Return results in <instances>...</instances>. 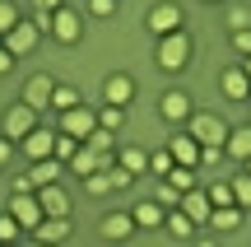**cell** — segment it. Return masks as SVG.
<instances>
[{"mask_svg":"<svg viewBox=\"0 0 251 247\" xmlns=\"http://www.w3.org/2000/svg\"><path fill=\"white\" fill-rule=\"evenodd\" d=\"M61 173H65V164L61 159H33V168H28V177H33V187H47V182H61Z\"/></svg>","mask_w":251,"mask_h":247,"instance_id":"cell-20","label":"cell"},{"mask_svg":"<svg viewBox=\"0 0 251 247\" xmlns=\"http://www.w3.org/2000/svg\"><path fill=\"white\" fill-rule=\"evenodd\" d=\"M224 149H228V159H233V164H247V159H251V126H242V131H228Z\"/></svg>","mask_w":251,"mask_h":247,"instance_id":"cell-22","label":"cell"},{"mask_svg":"<svg viewBox=\"0 0 251 247\" xmlns=\"http://www.w3.org/2000/svg\"><path fill=\"white\" fill-rule=\"evenodd\" d=\"M5 210L24 224V233H33L37 224L47 220V210H42V201H37V192H9V205H5Z\"/></svg>","mask_w":251,"mask_h":247,"instance_id":"cell-5","label":"cell"},{"mask_svg":"<svg viewBox=\"0 0 251 247\" xmlns=\"http://www.w3.org/2000/svg\"><path fill=\"white\" fill-rule=\"evenodd\" d=\"M89 14L93 19H112L117 14V0H89Z\"/></svg>","mask_w":251,"mask_h":247,"instance_id":"cell-39","label":"cell"},{"mask_svg":"<svg viewBox=\"0 0 251 247\" xmlns=\"http://www.w3.org/2000/svg\"><path fill=\"white\" fill-rule=\"evenodd\" d=\"M9 159H14V140H9V136H0V168H5Z\"/></svg>","mask_w":251,"mask_h":247,"instance_id":"cell-41","label":"cell"},{"mask_svg":"<svg viewBox=\"0 0 251 247\" xmlns=\"http://www.w3.org/2000/svg\"><path fill=\"white\" fill-rule=\"evenodd\" d=\"M117 164L130 168V173H149V149H140V145H121V149H117Z\"/></svg>","mask_w":251,"mask_h":247,"instance_id":"cell-24","label":"cell"},{"mask_svg":"<svg viewBox=\"0 0 251 247\" xmlns=\"http://www.w3.org/2000/svg\"><path fill=\"white\" fill-rule=\"evenodd\" d=\"M237 65H242V70H247V80H251V56H242V61H237Z\"/></svg>","mask_w":251,"mask_h":247,"instance_id":"cell-43","label":"cell"},{"mask_svg":"<svg viewBox=\"0 0 251 247\" xmlns=\"http://www.w3.org/2000/svg\"><path fill=\"white\" fill-rule=\"evenodd\" d=\"M144 28H149L153 37L177 33V28H181V5H177V0H158V5H149V14H144Z\"/></svg>","mask_w":251,"mask_h":247,"instance_id":"cell-8","label":"cell"},{"mask_svg":"<svg viewBox=\"0 0 251 247\" xmlns=\"http://www.w3.org/2000/svg\"><path fill=\"white\" fill-rule=\"evenodd\" d=\"M219 89H224V98H247L251 103V80L242 65H228L224 75H219Z\"/></svg>","mask_w":251,"mask_h":247,"instance_id":"cell-14","label":"cell"},{"mask_svg":"<svg viewBox=\"0 0 251 247\" xmlns=\"http://www.w3.org/2000/svg\"><path fill=\"white\" fill-rule=\"evenodd\" d=\"M168 149H172V159H177V164H191V168H200V140L191 136V131H177V136L168 140Z\"/></svg>","mask_w":251,"mask_h":247,"instance_id":"cell-13","label":"cell"},{"mask_svg":"<svg viewBox=\"0 0 251 247\" xmlns=\"http://www.w3.org/2000/svg\"><path fill=\"white\" fill-rule=\"evenodd\" d=\"M172 168H177V159H172V149H168V145L149 154V173H153V177H168Z\"/></svg>","mask_w":251,"mask_h":247,"instance_id":"cell-30","label":"cell"},{"mask_svg":"<svg viewBox=\"0 0 251 247\" xmlns=\"http://www.w3.org/2000/svg\"><path fill=\"white\" fill-rule=\"evenodd\" d=\"M51 37L61 47H75L84 37V14L79 9H70V5H61V9H51Z\"/></svg>","mask_w":251,"mask_h":247,"instance_id":"cell-6","label":"cell"},{"mask_svg":"<svg viewBox=\"0 0 251 247\" xmlns=\"http://www.w3.org/2000/svg\"><path fill=\"white\" fill-rule=\"evenodd\" d=\"M75 103H84V93L75 89V84H61V80H56V89H51V112H65V108H75Z\"/></svg>","mask_w":251,"mask_h":247,"instance_id":"cell-27","label":"cell"},{"mask_svg":"<svg viewBox=\"0 0 251 247\" xmlns=\"http://www.w3.org/2000/svg\"><path fill=\"white\" fill-rule=\"evenodd\" d=\"M228 42H233L237 61H242V56H251V28H233V33H228Z\"/></svg>","mask_w":251,"mask_h":247,"instance_id":"cell-35","label":"cell"},{"mask_svg":"<svg viewBox=\"0 0 251 247\" xmlns=\"http://www.w3.org/2000/svg\"><path fill=\"white\" fill-rule=\"evenodd\" d=\"M107 177H112V192H126V187L135 182V173H130V168H121V164H112V168H107Z\"/></svg>","mask_w":251,"mask_h":247,"instance_id":"cell-37","label":"cell"},{"mask_svg":"<svg viewBox=\"0 0 251 247\" xmlns=\"http://www.w3.org/2000/svg\"><path fill=\"white\" fill-rule=\"evenodd\" d=\"M0 42H5L14 56H28V52H37V42H42V28L33 24V14H24V19H19V24L9 28L5 37H0Z\"/></svg>","mask_w":251,"mask_h":247,"instance_id":"cell-7","label":"cell"},{"mask_svg":"<svg viewBox=\"0 0 251 247\" xmlns=\"http://www.w3.org/2000/svg\"><path fill=\"white\" fill-rule=\"evenodd\" d=\"M37 201H42V210H47V215H70V196H65V187H61V182L37 187Z\"/></svg>","mask_w":251,"mask_h":247,"instance_id":"cell-18","label":"cell"},{"mask_svg":"<svg viewBox=\"0 0 251 247\" xmlns=\"http://www.w3.org/2000/svg\"><path fill=\"white\" fill-rule=\"evenodd\" d=\"M19 19H24V14H19V5H14V0H0V37H5L9 28L19 24Z\"/></svg>","mask_w":251,"mask_h":247,"instance_id":"cell-32","label":"cell"},{"mask_svg":"<svg viewBox=\"0 0 251 247\" xmlns=\"http://www.w3.org/2000/svg\"><path fill=\"white\" fill-rule=\"evenodd\" d=\"M205 192H209V205H233V187L228 182H205Z\"/></svg>","mask_w":251,"mask_h":247,"instance_id":"cell-34","label":"cell"},{"mask_svg":"<svg viewBox=\"0 0 251 247\" xmlns=\"http://www.w3.org/2000/svg\"><path fill=\"white\" fill-rule=\"evenodd\" d=\"M37 5H47V9H61V5H65V0H37Z\"/></svg>","mask_w":251,"mask_h":247,"instance_id":"cell-42","label":"cell"},{"mask_svg":"<svg viewBox=\"0 0 251 247\" xmlns=\"http://www.w3.org/2000/svg\"><path fill=\"white\" fill-rule=\"evenodd\" d=\"M65 168H70V173L75 177H89V173H98V149H93V145H84V140H79V149H75V159H70V164H65Z\"/></svg>","mask_w":251,"mask_h":247,"instance_id":"cell-21","label":"cell"},{"mask_svg":"<svg viewBox=\"0 0 251 247\" xmlns=\"http://www.w3.org/2000/svg\"><path fill=\"white\" fill-rule=\"evenodd\" d=\"M233 28H251V9L247 5H233V9H228V33H233Z\"/></svg>","mask_w":251,"mask_h":247,"instance_id":"cell-38","label":"cell"},{"mask_svg":"<svg viewBox=\"0 0 251 247\" xmlns=\"http://www.w3.org/2000/svg\"><path fill=\"white\" fill-rule=\"evenodd\" d=\"M242 205H214V210H209V229H219V233H237V229H242Z\"/></svg>","mask_w":251,"mask_h":247,"instance_id":"cell-15","label":"cell"},{"mask_svg":"<svg viewBox=\"0 0 251 247\" xmlns=\"http://www.w3.org/2000/svg\"><path fill=\"white\" fill-rule=\"evenodd\" d=\"M181 210H186L196 224H209V210H214V205H209V192H205V187H191V192H181Z\"/></svg>","mask_w":251,"mask_h":247,"instance_id":"cell-17","label":"cell"},{"mask_svg":"<svg viewBox=\"0 0 251 247\" xmlns=\"http://www.w3.org/2000/svg\"><path fill=\"white\" fill-rule=\"evenodd\" d=\"M228 187H233V201L242 205V210H251V173H247L242 164H237V173L228 177Z\"/></svg>","mask_w":251,"mask_h":247,"instance_id":"cell-26","label":"cell"},{"mask_svg":"<svg viewBox=\"0 0 251 247\" xmlns=\"http://www.w3.org/2000/svg\"><path fill=\"white\" fill-rule=\"evenodd\" d=\"M186 131L200 140V145H224L233 126H228V121L219 117V112H209V108H196V112L186 117Z\"/></svg>","mask_w":251,"mask_h":247,"instance_id":"cell-2","label":"cell"},{"mask_svg":"<svg viewBox=\"0 0 251 247\" xmlns=\"http://www.w3.org/2000/svg\"><path fill=\"white\" fill-rule=\"evenodd\" d=\"M19 149L28 154V164H33V159H51L56 154V126H33L19 140Z\"/></svg>","mask_w":251,"mask_h":247,"instance_id":"cell-11","label":"cell"},{"mask_svg":"<svg viewBox=\"0 0 251 247\" xmlns=\"http://www.w3.org/2000/svg\"><path fill=\"white\" fill-rule=\"evenodd\" d=\"M51 89H56V80L47 70H37V75L24 80V93H19V98H24L28 108H37V112H51Z\"/></svg>","mask_w":251,"mask_h":247,"instance_id":"cell-9","label":"cell"},{"mask_svg":"<svg viewBox=\"0 0 251 247\" xmlns=\"http://www.w3.org/2000/svg\"><path fill=\"white\" fill-rule=\"evenodd\" d=\"M135 229H140V224H135V215H130V210H117V215H107V220H102V238H112V243L130 238Z\"/></svg>","mask_w":251,"mask_h":247,"instance_id":"cell-19","label":"cell"},{"mask_svg":"<svg viewBox=\"0 0 251 247\" xmlns=\"http://www.w3.org/2000/svg\"><path fill=\"white\" fill-rule=\"evenodd\" d=\"M126 117H130V108H121V103H102L98 108V126H107V131H121Z\"/></svg>","mask_w":251,"mask_h":247,"instance_id":"cell-28","label":"cell"},{"mask_svg":"<svg viewBox=\"0 0 251 247\" xmlns=\"http://www.w3.org/2000/svg\"><path fill=\"white\" fill-rule=\"evenodd\" d=\"M33 238L37 243H65L70 238V215H47V220L33 229Z\"/></svg>","mask_w":251,"mask_h":247,"instance_id":"cell-16","label":"cell"},{"mask_svg":"<svg viewBox=\"0 0 251 247\" xmlns=\"http://www.w3.org/2000/svg\"><path fill=\"white\" fill-rule=\"evenodd\" d=\"M242 168H247V173H251V159H247V164H242Z\"/></svg>","mask_w":251,"mask_h":247,"instance_id":"cell-44","label":"cell"},{"mask_svg":"<svg viewBox=\"0 0 251 247\" xmlns=\"http://www.w3.org/2000/svg\"><path fill=\"white\" fill-rule=\"evenodd\" d=\"M75 149H79V140H75V136H65V131H56V159H61V164H70V159H75Z\"/></svg>","mask_w":251,"mask_h":247,"instance_id":"cell-33","label":"cell"},{"mask_svg":"<svg viewBox=\"0 0 251 247\" xmlns=\"http://www.w3.org/2000/svg\"><path fill=\"white\" fill-rule=\"evenodd\" d=\"M191 33L186 28H177V33H163V37H153V65H158L163 75H181L191 65Z\"/></svg>","mask_w":251,"mask_h":247,"instance_id":"cell-1","label":"cell"},{"mask_svg":"<svg viewBox=\"0 0 251 247\" xmlns=\"http://www.w3.org/2000/svg\"><path fill=\"white\" fill-rule=\"evenodd\" d=\"M163 229H168L172 238H191V233H196V220H191V215L177 205V210H168V215H163Z\"/></svg>","mask_w":251,"mask_h":247,"instance_id":"cell-23","label":"cell"},{"mask_svg":"<svg viewBox=\"0 0 251 247\" xmlns=\"http://www.w3.org/2000/svg\"><path fill=\"white\" fill-rule=\"evenodd\" d=\"M130 98H135V75L112 70L107 80H102V103H121V108H130Z\"/></svg>","mask_w":251,"mask_h":247,"instance_id":"cell-12","label":"cell"},{"mask_svg":"<svg viewBox=\"0 0 251 247\" xmlns=\"http://www.w3.org/2000/svg\"><path fill=\"white\" fill-rule=\"evenodd\" d=\"M153 201H158L163 210H177V205H181V187H172L168 177H158V187H153Z\"/></svg>","mask_w":251,"mask_h":247,"instance_id":"cell-29","label":"cell"},{"mask_svg":"<svg viewBox=\"0 0 251 247\" xmlns=\"http://www.w3.org/2000/svg\"><path fill=\"white\" fill-rule=\"evenodd\" d=\"M14 61H19V56H14V52H9V47H5V42H0V75H9V70H14Z\"/></svg>","mask_w":251,"mask_h":247,"instance_id":"cell-40","label":"cell"},{"mask_svg":"<svg viewBox=\"0 0 251 247\" xmlns=\"http://www.w3.org/2000/svg\"><path fill=\"white\" fill-rule=\"evenodd\" d=\"M130 215H135V224H140V229H163V215H168V210H163L158 201H140Z\"/></svg>","mask_w":251,"mask_h":247,"instance_id":"cell-25","label":"cell"},{"mask_svg":"<svg viewBox=\"0 0 251 247\" xmlns=\"http://www.w3.org/2000/svg\"><path fill=\"white\" fill-rule=\"evenodd\" d=\"M79 182H84V192H89V196H112V177L102 173V168H98V173H89V177H79Z\"/></svg>","mask_w":251,"mask_h":247,"instance_id":"cell-31","label":"cell"},{"mask_svg":"<svg viewBox=\"0 0 251 247\" xmlns=\"http://www.w3.org/2000/svg\"><path fill=\"white\" fill-rule=\"evenodd\" d=\"M33 126H42V112H37V108H28L24 98H19V103H9V108H5V117H0V136H9L14 145H19V140H24Z\"/></svg>","mask_w":251,"mask_h":247,"instance_id":"cell-3","label":"cell"},{"mask_svg":"<svg viewBox=\"0 0 251 247\" xmlns=\"http://www.w3.org/2000/svg\"><path fill=\"white\" fill-rule=\"evenodd\" d=\"M196 112V103H191V93L186 89H168L158 98V117L163 121H172V126H186V117Z\"/></svg>","mask_w":251,"mask_h":247,"instance_id":"cell-10","label":"cell"},{"mask_svg":"<svg viewBox=\"0 0 251 247\" xmlns=\"http://www.w3.org/2000/svg\"><path fill=\"white\" fill-rule=\"evenodd\" d=\"M93 126H98V108H89V103H75V108L56 112V131H65L75 140H89Z\"/></svg>","mask_w":251,"mask_h":247,"instance_id":"cell-4","label":"cell"},{"mask_svg":"<svg viewBox=\"0 0 251 247\" xmlns=\"http://www.w3.org/2000/svg\"><path fill=\"white\" fill-rule=\"evenodd\" d=\"M19 233H24V224H19V220H14V215H9V210H5V215H0V243H14V238H19Z\"/></svg>","mask_w":251,"mask_h":247,"instance_id":"cell-36","label":"cell"}]
</instances>
